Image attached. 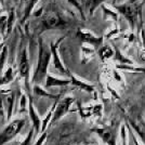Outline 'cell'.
Masks as SVG:
<instances>
[{"label":"cell","mask_w":145,"mask_h":145,"mask_svg":"<svg viewBox=\"0 0 145 145\" xmlns=\"http://www.w3.org/2000/svg\"><path fill=\"white\" fill-rule=\"evenodd\" d=\"M68 24V21L61 18L59 14H48L42 18V30H49L55 27H64Z\"/></svg>","instance_id":"52a82bcc"},{"label":"cell","mask_w":145,"mask_h":145,"mask_svg":"<svg viewBox=\"0 0 145 145\" xmlns=\"http://www.w3.org/2000/svg\"><path fill=\"white\" fill-rule=\"evenodd\" d=\"M72 81L71 79H61L57 77L52 76L51 74L47 75L46 82H44V88H51V87H64V86L71 85Z\"/></svg>","instance_id":"8fae6325"},{"label":"cell","mask_w":145,"mask_h":145,"mask_svg":"<svg viewBox=\"0 0 145 145\" xmlns=\"http://www.w3.org/2000/svg\"><path fill=\"white\" fill-rule=\"evenodd\" d=\"M18 72L21 77L24 79L25 87L27 90H29V61H28V53L27 48H24L20 55L18 62Z\"/></svg>","instance_id":"8992f818"},{"label":"cell","mask_w":145,"mask_h":145,"mask_svg":"<svg viewBox=\"0 0 145 145\" xmlns=\"http://www.w3.org/2000/svg\"><path fill=\"white\" fill-rule=\"evenodd\" d=\"M106 0H87L85 3L86 10L89 14H93L94 10L97 9L99 6H103V3L105 2Z\"/></svg>","instance_id":"5bb4252c"},{"label":"cell","mask_w":145,"mask_h":145,"mask_svg":"<svg viewBox=\"0 0 145 145\" xmlns=\"http://www.w3.org/2000/svg\"><path fill=\"white\" fill-rule=\"evenodd\" d=\"M28 115H29L30 121H31V127L34 128V130H35V134L36 135L40 134L42 118H40L39 114L35 109V106H34V103H33L31 99H29V102H28Z\"/></svg>","instance_id":"ba28073f"},{"label":"cell","mask_w":145,"mask_h":145,"mask_svg":"<svg viewBox=\"0 0 145 145\" xmlns=\"http://www.w3.org/2000/svg\"><path fill=\"white\" fill-rule=\"evenodd\" d=\"M34 135H35V130H34V128L31 127L29 130V132L27 133V135L25 137V139L22 141V143L20 145H30L31 144V141L34 139Z\"/></svg>","instance_id":"44dd1931"},{"label":"cell","mask_w":145,"mask_h":145,"mask_svg":"<svg viewBox=\"0 0 145 145\" xmlns=\"http://www.w3.org/2000/svg\"><path fill=\"white\" fill-rule=\"evenodd\" d=\"M97 133L103 142L107 145H117V135H118V126H110L104 128H94L91 130Z\"/></svg>","instance_id":"277c9868"},{"label":"cell","mask_w":145,"mask_h":145,"mask_svg":"<svg viewBox=\"0 0 145 145\" xmlns=\"http://www.w3.org/2000/svg\"><path fill=\"white\" fill-rule=\"evenodd\" d=\"M33 91H34V93L38 95V97H49V99H55V100H57L59 99V95H54V94H51V93H49L47 91L42 89L41 87L39 85H35L34 86V88H33Z\"/></svg>","instance_id":"9a60e30c"},{"label":"cell","mask_w":145,"mask_h":145,"mask_svg":"<svg viewBox=\"0 0 145 145\" xmlns=\"http://www.w3.org/2000/svg\"><path fill=\"white\" fill-rule=\"evenodd\" d=\"M114 59H115V61H117L119 64H128V65H133V64H134L132 60H130V59H128L127 56H125V55L120 52V50L117 48H115Z\"/></svg>","instance_id":"2e32d148"},{"label":"cell","mask_w":145,"mask_h":145,"mask_svg":"<svg viewBox=\"0 0 145 145\" xmlns=\"http://www.w3.org/2000/svg\"><path fill=\"white\" fill-rule=\"evenodd\" d=\"M144 5V1L140 0H129L128 2H125L122 5H116L113 3V7L115 8L116 11H118L119 14L125 16L128 23L131 27V30L138 28L142 30V24H143V18H142V8Z\"/></svg>","instance_id":"6da1fadb"},{"label":"cell","mask_w":145,"mask_h":145,"mask_svg":"<svg viewBox=\"0 0 145 145\" xmlns=\"http://www.w3.org/2000/svg\"><path fill=\"white\" fill-rule=\"evenodd\" d=\"M13 77H14V76H13L12 67H9V68L6 71V72H5V75L0 77V87L10 84V82L13 80Z\"/></svg>","instance_id":"ac0fdd59"},{"label":"cell","mask_w":145,"mask_h":145,"mask_svg":"<svg viewBox=\"0 0 145 145\" xmlns=\"http://www.w3.org/2000/svg\"><path fill=\"white\" fill-rule=\"evenodd\" d=\"M127 128H128V130H129V134H130V138L132 139V141H133V143H134V145H140L139 143H138V140H137V138H135V135L133 134L132 130L130 129V127H127Z\"/></svg>","instance_id":"f546056e"},{"label":"cell","mask_w":145,"mask_h":145,"mask_svg":"<svg viewBox=\"0 0 145 145\" xmlns=\"http://www.w3.org/2000/svg\"><path fill=\"white\" fill-rule=\"evenodd\" d=\"M68 2L71 3V5H72V6L75 7L77 10L79 11V13H80V15H81V18L85 20V13H84V9H82V7H81V5L79 3L77 0H68Z\"/></svg>","instance_id":"484cf974"},{"label":"cell","mask_w":145,"mask_h":145,"mask_svg":"<svg viewBox=\"0 0 145 145\" xmlns=\"http://www.w3.org/2000/svg\"><path fill=\"white\" fill-rule=\"evenodd\" d=\"M39 52H38V63L36 69L34 72L31 82L35 85H40L43 80H46L48 75V67L51 61V50L43 44L42 39H39Z\"/></svg>","instance_id":"7a4b0ae2"},{"label":"cell","mask_w":145,"mask_h":145,"mask_svg":"<svg viewBox=\"0 0 145 145\" xmlns=\"http://www.w3.org/2000/svg\"><path fill=\"white\" fill-rule=\"evenodd\" d=\"M62 39H63V38H62ZM62 39H61V40H62ZM61 40H60V41H61ZM60 41H59V42H56V43L51 42V44H50L51 54H52V57H53V65H54L55 69H57L61 74L69 76L71 74H69V72H68V71H67L66 68L64 67V65H63V63H62V61H61V59H60L59 52H57V44L60 43Z\"/></svg>","instance_id":"30bf717a"},{"label":"cell","mask_w":145,"mask_h":145,"mask_svg":"<svg viewBox=\"0 0 145 145\" xmlns=\"http://www.w3.org/2000/svg\"><path fill=\"white\" fill-rule=\"evenodd\" d=\"M99 54H100V57L104 61L109 59V57H112L113 55L115 54V51L110 47H101L100 51H99Z\"/></svg>","instance_id":"d6986e66"},{"label":"cell","mask_w":145,"mask_h":145,"mask_svg":"<svg viewBox=\"0 0 145 145\" xmlns=\"http://www.w3.org/2000/svg\"><path fill=\"white\" fill-rule=\"evenodd\" d=\"M25 119L24 118H16L11 120L6 127L0 131V145H6L10 141H12L18 132L24 128Z\"/></svg>","instance_id":"3957f363"},{"label":"cell","mask_w":145,"mask_h":145,"mask_svg":"<svg viewBox=\"0 0 145 145\" xmlns=\"http://www.w3.org/2000/svg\"><path fill=\"white\" fill-rule=\"evenodd\" d=\"M102 8H103V11H104V13H105L106 15H108L109 18H114V21L117 23V21H118V12H114V11H112L110 9H108L107 7L104 6V5L102 6Z\"/></svg>","instance_id":"cb8c5ba5"},{"label":"cell","mask_w":145,"mask_h":145,"mask_svg":"<svg viewBox=\"0 0 145 145\" xmlns=\"http://www.w3.org/2000/svg\"><path fill=\"white\" fill-rule=\"evenodd\" d=\"M116 69H122V71H129V72H145L144 67L133 66V65H128V64H117Z\"/></svg>","instance_id":"e0dca14e"},{"label":"cell","mask_w":145,"mask_h":145,"mask_svg":"<svg viewBox=\"0 0 145 145\" xmlns=\"http://www.w3.org/2000/svg\"><path fill=\"white\" fill-rule=\"evenodd\" d=\"M108 90L110 91V93H112V94H113V95H114V97H115L116 99H119V95H118V94H116V92L114 90H113V89H112V88H110L109 86H108Z\"/></svg>","instance_id":"d6a6232c"},{"label":"cell","mask_w":145,"mask_h":145,"mask_svg":"<svg viewBox=\"0 0 145 145\" xmlns=\"http://www.w3.org/2000/svg\"><path fill=\"white\" fill-rule=\"evenodd\" d=\"M47 135H48L47 131H44L43 133H41V134L39 135L38 140L35 142V144H34V145H43V142H44V141H46V139H47Z\"/></svg>","instance_id":"83f0119b"},{"label":"cell","mask_w":145,"mask_h":145,"mask_svg":"<svg viewBox=\"0 0 145 145\" xmlns=\"http://www.w3.org/2000/svg\"><path fill=\"white\" fill-rule=\"evenodd\" d=\"M15 93H10L8 97L5 99V106H6V112H7V120L11 121V118L13 116V112H14V104H15Z\"/></svg>","instance_id":"7c38bea8"},{"label":"cell","mask_w":145,"mask_h":145,"mask_svg":"<svg viewBox=\"0 0 145 145\" xmlns=\"http://www.w3.org/2000/svg\"><path fill=\"white\" fill-rule=\"evenodd\" d=\"M14 18H15V14H14V9H12L10 11V14H9V18H8V26H7V34H10L11 30H12V26L13 23H14Z\"/></svg>","instance_id":"7402d4cb"},{"label":"cell","mask_w":145,"mask_h":145,"mask_svg":"<svg viewBox=\"0 0 145 145\" xmlns=\"http://www.w3.org/2000/svg\"><path fill=\"white\" fill-rule=\"evenodd\" d=\"M114 76H115V79L116 80H118V81H121V77L119 76V74L117 72V71H114Z\"/></svg>","instance_id":"1f68e13d"},{"label":"cell","mask_w":145,"mask_h":145,"mask_svg":"<svg viewBox=\"0 0 145 145\" xmlns=\"http://www.w3.org/2000/svg\"><path fill=\"white\" fill-rule=\"evenodd\" d=\"M6 112V106H5V99L2 95H0V117L1 119L5 121V119H7V116L5 114Z\"/></svg>","instance_id":"4316f807"},{"label":"cell","mask_w":145,"mask_h":145,"mask_svg":"<svg viewBox=\"0 0 145 145\" xmlns=\"http://www.w3.org/2000/svg\"><path fill=\"white\" fill-rule=\"evenodd\" d=\"M28 102L27 101V97L25 94H22L21 100H20V107H18V113L23 114L25 112H28Z\"/></svg>","instance_id":"ffe728a7"},{"label":"cell","mask_w":145,"mask_h":145,"mask_svg":"<svg viewBox=\"0 0 145 145\" xmlns=\"http://www.w3.org/2000/svg\"><path fill=\"white\" fill-rule=\"evenodd\" d=\"M118 33H119V28H118V27H117V26H116V28L114 30H113V31H110V33H108V34H107V35H106V38H112V37L114 36V35H116V34H118Z\"/></svg>","instance_id":"4dcf8cb0"},{"label":"cell","mask_w":145,"mask_h":145,"mask_svg":"<svg viewBox=\"0 0 145 145\" xmlns=\"http://www.w3.org/2000/svg\"><path fill=\"white\" fill-rule=\"evenodd\" d=\"M69 79H71V81H72L71 85L75 86V87H77V88L86 91V92H89V93L94 92V87H93V86L89 85V84H87V82L82 81V80H80V79H78L76 76H74L72 74L69 75Z\"/></svg>","instance_id":"4fadbf2b"},{"label":"cell","mask_w":145,"mask_h":145,"mask_svg":"<svg viewBox=\"0 0 145 145\" xmlns=\"http://www.w3.org/2000/svg\"><path fill=\"white\" fill-rule=\"evenodd\" d=\"M113 3H116V0H113Z\"/></svg>","instance_id":"836d02e7"},{"label":"cell","mask_w":145,"mask_h":145,"mask_svg":"<svg viewBox=\"0 0 145 145\" xmlns=\"http://www.w3.org/2000/svg\"><path fill=\"white\" fill-rule=\"evenodd\" d=\"M74 102H75V99L72 97H63L62 100H60V101H57L50 126L54 125L55 122H57L63 116L66 115L67 113L69 112V108H71V106H72V104Z\"/></svg>","instance_id":"5b68a950"},{"label":"cell","mask_w":145,"mask_h":145,"mask_svg":"<svg viewBox=\"0 0 145 145\" xmlns=\"http://www.w3.org/2000/svg\"><path fill=\"white\" fill-rule=\"evenodd\" d=\"M121 138H122V142H123V145H127V143H126V138H127V135H126V128H125V126H121Z\"/></svg>","instance_id":"f1b7e54d"},{"label":"cell","mask_w":145,"mask_h":145,"mask_svg":"<svg viewBox=\"0 0 145 145\" xmlns=\"http://www.w3.org/2000/svg\"><path fill=\"white\" fill-rule=\"evenodd\" d=\"M77 38H79L81 41L86 43H89L93 47H100L103 42V37H95L93 34L89 31H86L84 29H78L76 34Z\"/></svg>","instance_id":"9c48e42d"},{"label":"cell","mask_w":145,"mask_h":145,"mask_svg":"<svg viewBox=\"0 0 145 145\" xmlns=\"http://www.w3.org/2000/svg\"><path fill=\"white\" fill-rule=\"evenodd\" d=\"M7 56H8V48L5 46V48L2 49V51H1V53H0V72H2L3 66L6 65Z\"/></svg>","instance_id":"603a6c76"},{"label":"cell","mask_w":145,"mask_h":145,"mask_svg":"<svg viewBox=\"0 0 145 145\" xmlns=\"http://www.w3.org/2000/svg\"><path fill=\"white\" fill-rule=\"evenodd\" d=\"M37 1H38V0H30L29 2H28V6H27V8H26V11H25V15H24V18H23V20H22V23H24L25 21H26V18H28L29 13L31 12V10H33V8L35 7V5H36Z\"/></svg>","instance_id":"d4e9b609"}]
</instances>
